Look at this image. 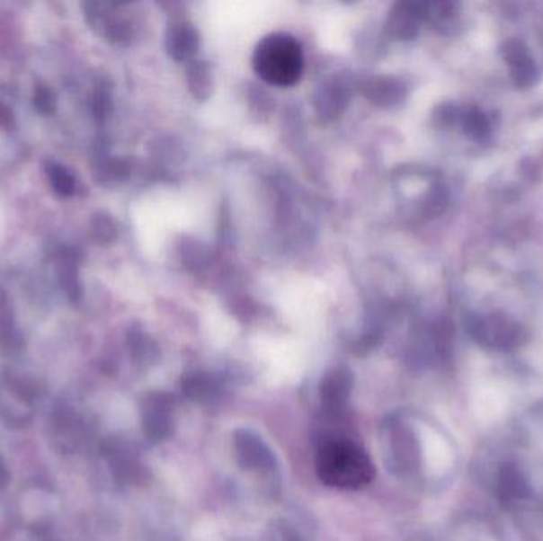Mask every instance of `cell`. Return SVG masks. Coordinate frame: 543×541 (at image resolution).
Returning <instances> with one entry per match:
<instances>
[{
  "label": "cell",
  "mask_w": 543,
  "mask_h": 541,
  "mask_svg": "<svg viewBox=\"0 0 543 541\" xmlns=\"http://www.w3.org/2000/svg\"><path fill=\"white\" fill-rule=\"evenodd\" d=\"M2 232H4V213H2V208H0V238H2Z\"/></svg>",
  "instance_id": "obj_14"
},
{
  "label": "cell",
  "mask_w": 543,
  "mask_h": 541,
  "mask_svg": "<svg viewBox=\"0 0 543 541\" xmlns=\"http://www.w3.org/2000/svg\"><path fill=\"white\" fill-rule=\"evenodd\" d=\"M513 67V76H515V82L518 86H530L534 80H536V67H534V62L530 61V56L524 58L521 61L512 64Z\"/></svg>",
  "instance_id": "obj_11"
},
{
  "label": "cell",
  "mask_w": 543,
  "mask_h": 541,
  "mask_svg": "<svg viewBox=\"0 0 543 541\" xmlns=\"http://www.w3.org/2000/svg\"><path fill=\"white\" fill-rule=\"evenodd\" d=\"M35 394L26 383L0 377V421L8 427H24L34 418Z\"/></svg>",
  "instance_id": "obj_3"
},
{
  "label": "cell",
  "mask_w": 543,
  "mask_h": 541,
  "mask_svg": "<svg viewBox=\"0 0 543 541\" xmlns=\"http://www.w3.org/2000/svg\"><path fill=\"white\" fill-rule=\"evenodd\" d=\"M316 474L326 486L361 489L374 478V466L358 445L348 440H327L316 453Z\"/></svg>",
  "instance_id": "obj_1"
},
{
  "label": "cell",
  "mask_w": 543,
  "mask_h": 541,
  "mask_svg": "<svg viewBox=\"0 0 543 541\" xmlns=\"http://www.w3.org/2000/svg\"><path fill=\"white\" fill-rule=\"evenodd\" d=\"M467 331L474 339L489 346L503 351L515 350L521 346L526 340V332L521 325L512 323L503 316H491L488 319H472L467 324Z\"/></svg>",
  "instance_id": "obj_4"
},
{
  "label": "cell",
  "mask_w": 543,
  "mask_h": 541,
  "mask_svg": "<svg viewBox=\"0 0 543 541\" xmlns=\"http://www.w3.org/2000/svg\"><path fill=\"white\" fill-rule=\"evenodd\" d=\"M188 76L192 94L196 95L197 99H205L211 89L210 74L205 62H194L188 70Z\"/></svg>",
  "instance_id": "obj_10"
},
{
  "label": "cell",
  "mask_w": 543,
  "mask_h": 541,
  "mask_svg": "<svg viewBox=\"0 0 543 541\" xmlns=\"http://www.w3.org/2000/svg\"><path fill=\"white\" fill-rule=\"evenodd\" d=\"M497 494L503 503L521 501L528 495V481L520 472V468L513 464H505L501 468L499 481H497Z\"/></svg>",
  "instance_id": "obj_7"
},
{
  "label": "cell",
  "mask_w": 543,
  "mask_h": 541,
  "mask_svg": "<svg viewBox=\"0 0 543 541\" xmlns=\"http://www.w3.org/2000/svg\"><path fill=\"white\" fill-rule=\"evenodd\" d=\"M8 481H10V474H8L7 466H5V462L0 457V489L7 486Z\"/></svg>",
  "instance_id": "obj_13"
},
{
  "label": "cell",
  "mask_w": 543,
  "mask_h": 541,
  "mask_svg": "<svg viewBox=\"0 0 543 541\" xmlns=\"http://www.w3.org/2000/svg\"><path fill=\"white\" fill-rule=\"evenodd\" d=\"M466 128L474 136H483L489 129L488 118L478 110H472L466 115Z\"/></svg>",
  "instance_id": "obj_12"
},
{
  "label": "cell",
  "mask_w": 543,
  "mask_h": 541,
  "mask_svg": "<svg viewBox=\"0 0 543 541\" xmlns=\"http://www.w3.org/2000/svg\"><path fill=\"white\" fill-rule=\"evenodd\" d=\"M350 373L347 370H334L327 375L321 386V399L329 412H337L345 405L350 393Z\"/></svg>",
  "instance_id": "obj_6"
},
{
  "label": "cell",
  "mask_w": 543,
  "mask_h": 541,
  "mask_svg": "<svg viewBox=\"0 0 543 541\" xmlns=\"http://www.w3.org/2000/svg\"><path fill=\"white\" fill-rule=\"evenodd\" d=\"M420 14L416 4H401L394 10L389 18V28L399 39H412L418 31Z\"/></svg>",
  "instance_id": "obj_8"
},
{
  "label": "cell",
  "mask_w": 543,
  "mask_h": 541,
  "mask_svg": "<svg viewBox=\"0 0 543 541\" xmlns=\"http://www.w3.org/2000/svg\"><path fill=\"white\" fill-rule=\"evenodd\" d=\"M253 67L259 78L272 86L288 88L296 84L304 72L299 41L283 32L267 35L254 48Z\"/></svg>",
  "instance_id": "obj_2"
},
{
  "label": "cell",
  "mask_w": 543,
  "mask_h": 541,
  "mask_svg": "<svg viewBox=\"0 0 543 541\" xmlns=\"http://www.w3.org/2000/svg\"><path fill=\"white\" fill-rule=\"evenodd\" d=\"M199 35L188 22H178L170 26L167 32V51L175 61H188L196 55Z\"/></svg>",
  "instance_id": "obj_5"
},
{
  "label": "cell",
  "mask_w": 543,
  "mask_h": 541,
  "mask_svg": "<svg viewBox=\"0 0 543 541\" xmlns=\"http://www.w3.org/2000/svg\"><path fill=\"white\" fill-rule=\"evenodd\" d=\"M364 93L370 101L378 105L397 103L404 97V88L401 83L391 78H375L366 83Z\"/></svg>",
  "instance_id": "obj_9"
}]
</instances>
